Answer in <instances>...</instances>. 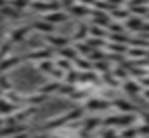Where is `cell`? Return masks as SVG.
<instances>
[{
	"mask_svg": "<svg viewBox=\"0 0 149 138\" xmlns=\"http://www.w3.org/2000/svg\"><path fill=\"white\" fill-rule=\"evenodd\" d=\"M31 30H37V31H40V33H43V34H50V33H54V26L52 24H49L47 21H35L33 24H31Z\"/></svg>",
	"mask_w": 149,
	"mask_h": 138,
	"instance_id": "7",
	"label": "cell"
},
{
	"mask_svg": "<svg viewBox=\"0 0 149 138\" xmlns=\"http://www.w3.org/2000/svg\"><path fill=\"white\" fill-rule=\"evenodd\" d=\"M68 17H70V14H66V12H61V10H56V12H47V14L43 16V21H47L49 24L56 26L57 23H64Z\"/></svg>",
	"mask_w": 149,
	"mask_h": 138,
	"instance_id": "3",
	"label": "cell"
},
{
	"mask_svg": "<svg viewBox=\"0 0 149 138\" xmlns=\"http://www.w3.org/2000/svg\"><path fill=\"white\" fill-rule=\"evenodd\" d=\"M127 54L132 55V57H144L146 55L144 48H130V50H127Z\"/></svg>",
	"mask_w": 149,
	"mask_h": 138,
	"instance_id": "26",
	"label": "cell"
},
{
	"mask_svg": "<svg viewBox=\"0 0 149 138\" xmlns=\"http://www.w3.org/2000/svg\"><path fill=\"white\" fill-rule=\"evenodd\" d=\"M73 62H74V66L80 69V71H88V69H90V64H88V61H83V59H78V57H76Z\"/></svg>",
	"mask_w": 149,
	"mask_h": 138,
	"instance_id": "23",
	"label": "cell"
},
{
	"mask_svg": "<svg viewBox=\"0 0 149 138\" xmlns=\"http://www.w3.org/2000/svg\"><path fill=\"white\" fill-rule=\"evenodd\" d=\"M57 52H59V55L63 57V59H68V61H71L73 62L74 59H76V48H71V47H63V48H57Z\"/></svg>",
	"mask_w": 149,
	"mask_h": 138,
	"instance_id": "10",
	"label": "cell"
},
{
	"mask_svg": "<svg viewBox=\"0 0 149 138\" xmlns=\"http://www.w3.org/2000/svg\"><path fill=\"white\" fill-rule=\"evenodd\" d=\"M56 64V68H61L63 71H70V69H73V62L71 61H68V59H59V61H56L54 62Z\"/></svg>",
	"mask_w": 149,
	"mask_h": 138,
	"instance_id": "19",
	"label": "cell"
},
{
	"mask_svg": "<svg viewBox=\"0 0 149 138\" xmlns=\"http://www.w3.org/2000/svg\"><path fill=\"white\" fill-rule=\"evenodd\" d=\"M123 88H125L127 93H132V95H137V93L141 92V85H139L137 81H125Z\"/></svg>",
	"mask_w": 149,
	"mask_h": 138,
	"instance_id": "14",
	"label": "cell"
},
{
	"mask_svg": "<svg viewBox=\"0 0 149 138\" xmlns=\"http://www.w3.org/2000/svg\"><path fill=\"white\" fill-rule=\"evenodd\" d=\"M7 3H9V2H7V0H0V9H2V7H5V5H7Z\"/></svg>",
	"mask_w": 149,
	"mask_h": 138,
	"instance_id": "31",
	"label": "cell"
},
{
	"mask_svg": "<svg viewBox=\"0 0 149 138\" xmlns=\"http://www.w3.org/2000/svg\"><path fill=\"white\" fill-rule=\"evenodd\" d=\"M144 138H148V137H144Z\"/></svg>",
	"mask_w": 149,
	"mask_h": 138,
	"instance_id": "37",
	"label": "cell"
},
{
	"mask_svg": "<svg viewBox=\"0 0 149 138\" xmlns=\"http://www.w3.org/2000/svg\"><path fill=\"white\" fill-rule=\"evenodd\" d=\"M88 33L92 34L94 38H104V36H106V31L101 30V26H92V28H88Z\"/></svg>",
	"mask_w": 149,
	"mask_h": 138,
	"instance_id": "21",
	"label": "cell"
},
{
	"mask_svg": "<svg viewBox=\"0 0 149 138\" xmlns=\"http://www.w3.org/2000/svg\"><path fill=\"white\" fill-rule=\"evenodd\" d=\"M94 68H97V71H101V72H109V64L106 62V61H99V62H95L94 64Z\"/></svg>",
	"mask_w": 149,
	"mask_h": 138,
	"instance_id": "25",
	"label": "cell"
},
{
	"mask_svg": "<svg viewBox=\"0 0 149 138\" xmlns=\"http://www.w3.org/2000/svg\"><path fill=\"white\" fill-rule=\"evenodd\" d=\"M56 68V64L50 61V59H47V61H40L38 62V69L42 71V72H47V74H50V71Z\"/></svg>",
	"mask_w": 149,
	"mask_h": 138,
	"instance_id": "16",
	"label": "cell"
},
{
	"mask_svg": "<svg viewBox=\"0 0 149 138\" xmlns=\"http://www.w3.org/2000/svg\"><path fill=\"white\" fill-rule=\"evenodd\" d=\"M142 2H144V3H148V2H149V0H142Z\"/></svg>",
	"mask_w": 149,
	"mask_h": 138,
	"instance_id": "35",
	"label": "cell"
},
{
	"mask_svg": "<svg viewBox=\"0 0 149 138\" xmlns=\"http://www.w3.org/2000/svg\"><path fill=\"white\" fill-rule=\"evenodd\" d=\"M141 24H142V19H141V17H127V28H128V30L139 31Z\"/></svg>",
	"mask_w": 149,
	"mask_h": 138,
	"instance_id": "15",
	"label": "cell"
},
{
	"mask_svg": "<svg viewBox=\"0 0 149 138\" xmlns=\"http://www.w3.org/2000/svg\"><path fill=\"white\" fill-rule=\"evenodd\" d=\"M2 33H3V31H2V30H0V36H2Z\"/></svg>",
	"mask_w": 149,
	"mask_h": 138,
	"instance_id": "36",
	"label": "cell"
},
{
	"mask_svg": "<svg viewBox=\"0 0 149 138\" xmlns=\"http://www.w3.org/2000/svg\"><path fill=\"white\" fill-rule=\"evenodd\" d=\"M31 31V26H21V28H14L9 34V41L16 43V41H24V38Z\"/></svg>",
	"mask_w": 149,
	"mask_h": 138,
	"instance_id": "2",
	"label": "cell"
},
{
	"mask_svg": "<svg viewBox=\"0 0 149 138\" xmlns=\"http://www.w3.org/2000/svg\"><path fill=\"white\" fill-rule=\"evenodd\" d=\"M85 107L90 109V110H106V109L111 107V102H106V100H102V99L94 97V99H90V100L85 102Z\"/></svg>",
	"mask_w": 149,
	"mask_h": 138,
	"instance_id": "4",
	"label": "cell"
},
{
	"mask_svg": "<svg viewBox=\"0 0 149 138\" xmlns=\"http://www.w3.org/2000/svg\"><path fill=\"white\" fill-rule=\"evenodd\" d=\"M87 57H90L94 62H99V61H104V59H106V54H102V52H99V50H92L90 55H87Z\"/></svg>",
	"mask_w": 149,
	"mask_h": 138,
	"instance_id": "24",
	"label": "cell"
},
{
	"mask_svg": "<svg viewBox=\"0 0 149 138\" xmlns=\"http://www.w3.org/2000/svg\"><path fill=\"white\" fill-rule=\"evenodd\" d=\"M68 12H70L71 16H74V17H83V16H88V14H90V9L85 7V5H81V3H74Z\"/></svg>",
	"mask_w": 149,
	"mask_h": 138,
	"instance_id": "9",
	"label": "cell"
},
{
	"mask_svg": "<svg viewBox=\"0 0 149 138\" xmlns=\"http://www.w3.org/2000/svg\"><path fill=\"white\" fill-rule=\"evenodd\" d=\"M45 41H49L54 48H63V47H68V38H66V36H57V34H54V33L45 34Z\"/></svg>",
	"mask_w": 149,
	"mask_h": 138,
	"instance_id": "6",
	"label": "cell"
},
{
	"mask_svg": "<svg viewBox=\"0 0 149 138\" xmlns=\"http://www.w3.org/2000/svg\"><path fill=\"white\" fill-rule=\"evenodd\" d=\"M23 61V57H5V59H0V76L5 74V71L12 69L14 66H17L19 62Z\"/></svg>",
	"mask_w": 149,
	"mask_h": 138,
	"instance_id": "5",
	"label": "cell"
},
{
	"mask_svg": "<svg viewBox=\"0 0 149 138\" xmlns=\"http://www.w3.org/2000/svg\"><path fill=\"white\" fill-rule=\"evenodd\" d=\"M101 123H102V121H101V119H97V117L87 119V121H85V124H83V130H85V131H92V130H95Z\"/></svg>",
	"mask_w": 149,
	"mask_h": 138,
	"instance_id": "18",
	"label": "cell"
},
{
	"mask_svg": "<svg viewBox=\"0 0 149 138\" xmlns=\"http://www.w3.org/2000/svg\"><path fill=\"white\" fill-rule=\"evenodd\" d=\"M137 130L135 128H127V130H123L121 133H120V138H137Z\"/></svg>",
	"mask_w": 149,
	"mask_h": 138,
	"instance_id": "22",
	"label": "cell"
},
{
	"mask_svg": "<svg viewBox=\"0 0 149 138\" xmlns=\"http://www.w3.org/2000/svg\"><path fill=\"white\" fill-rule=\"evenodd\" d=\"M109 17H111V19H127V17H130V10L116 7V9L111 10V16H109Z\"/></svg>",
	"mask_w": 149,
	"mask_h": 138,
	"instance_id": "13",
	"label": "cell"
},
{
	"mask_svg": "<svg viewBox=\"0 0 149 138\" xmlns=\"http://www.w3.org/2000/svg\"><path fill=\"white\" fill-rule=\"evenodd\" d=\"M9 5H12L14 9L21 10V9H24V7L30 5V0H9Z\"/></svg>",
	"mask_w": 149,
	"mask_h": 138,
	"instance_id": "20",
	"label": "cell"
},
{
	"mask_svg": "<svg viewBox=\"0 0 149 138\" xmlns=\"http://www.w3.org/2000/svg\"><path fill=\"white\" fill-rule=\"evenodd\" d=\"M50 55H52V50L50 48H38V50H33V52H30L28 55H24L23 59H26V61H47V59H50Z\"/></svg>",
	"mask_w": 149,
	"mask_h": 138,
	"instance_id": "1",
	"label": "cell"
},
{
	"mask_svg": "<svg viewBox=\"0 0 149 138\" xmlns=\"http://www.w3.org/2000/svg\"><path fill=\"white\" fill-rule=\"evenodd\" d=\"M111 105H114V107H118L120 110H123V112H134V110H137V107L135 105H132L130 102H127V100H116L114 104H111Z\"/></svg>",
	"mask_w": 149,
	"mask_h": 138,
	"instance_id": "12",
	"label": "cell"
},
{
	"mask_svg": "<svg viewBox=\"0 0 149 138\" xmlns=\"http://www.w3.org/2000/svg\"><path fill=\"white\" fill-rule=\"evenodd\" d=\"M104 138H118V137H116V133H114V131H111V130H108V131L104 133Z\"/></svg>",
	"mask_w": 149,
	"mask_h": 138,
	"instance_id": "30",
	"label": "cell"
},
{
	"mask_svg": "<svg viewBox=\"0 0 149 138\" xmlns=\"http://www.w3.org/2000/svg\"><path fill=\"white\" fill-rule=\"evenodd\" d=\"M0 16L2 17H9V19H17L19 16H21V10H17V9H14L12 5H5V7H2L0 9Z\"/></svg>",
	"mask_w": 149,
	"mask_h": 138,
	"instance_id": "8",
	"label": "cell"
},
{
	"mask_svg": "<svg viewBox=\"0 0 149 138\" xmlns=\"http://www.w3.org/2000/svg\"><path fill=\"white\" fill-rule=\"evenodd\" d=\"M94 2H95V0H78V3H81V5H85V7L94 5Z\"/></svg>",
	"mask_w": 149,
	"mask_h": 138,
	"instance_id": "29",
	"label": "cell"
},
{
	"mask_svg": "<svg viewBox=\"0 0 149 138\" xmlns=\"http://www.w3.org/2000/svg\"><path fill=\"white\" fill-rule=\"evenodd\" d=\"M59 85H61L59 81H52V83H49V85L42 86V90H40V92H42V95H45V93H47V95H49V93H54V92H57Z\"/></svg>",
	"mask_w": 149,
	"mask_h": 138,
	"instance_id": "17",
	"label": "cell"
},
{
	"mask_svg": "<svg viewBox=\"0 0 149 138\" xmlns=\"http://www.w3.org/2000/svg\"><path fill=\"white\" fill-rule=\"evenodd\" d=\"M144 97L149 100V88H148V90H144Z\"/></svg>",
	"mask_w": 149,
	"mask_h": 138,
	"instance_id": "32",
	"label": "cell"
},
{
	"mask_svg": "<svg viewBox=\"0 0 149 138\" xmlns=\"http://www.w3.org/2000/svg\"><path fill=\"white\" fill-rule=\"evenodd\" d=\"M30 2H31V0H30Z\"/></svg>",
	"mask_w": 149,
	"mask_h": 138,
	"instance_id": "38",
	"label": "cell"
},
{
	"mask_svg": "<svg viewBox=\"0 0 149 138\" xmlns=\"http://www.w3.org/2000/svg\"><path fill=\"white\" fill-rule=\"evenodd\" d=\"M74 3H76L74 0H59V5H61V7H64L66 10H70Z\"/></svg>",
	"mask_w": 149,
	"mask_h": 138,
	"instance_id": "27",
	"label": "cell"
},
{
	"mask_svg": "<svg viewBox=\"0 0 149 138\" xmlns=\"http://www.w3.org/2000/svg\"><path fill=\"white\" fill-rule=\"evenodd\" d=\"M2 21H3V17H2V16H0V23H2Z\"/></svg>",
	"mask_w": 149,
	"mask_h": 138,
	"instance_id": "34",
	"label": "cell"
},
{
	"mask_svg": "<svg viewBox=\"0 0 149 138\" xmlns=\"http://www.w3.org/2000/svg\"><path fill=\"white\" fill-rule=\"evenodd\" d=\"M33 138H49V137H47V135H43V133H42V135H37V137H33Z\"/></svg>",
	"mask_w": 149,
	"mask_h": 138,
	"instance_id": "33",
	"label": "cell"
},
{
	"mask_svg": "<svg viewBox=\"0 0 149 138\" xmlns=\"http://www.w3.org/2000/svg\"><path fill=\"white\" fill-rule=\"evenodd\" d=\"M137 135H149V124H142L141 128H137Z\"/></svg>",
	"mask_w": 149,
	"mask_h": 138,
	"instance_id": "28",
	"label": "cell"
},
{
	"mask_svg": "<svg viewBox=\"0 0 149 138\" xmlns=\"http://www.w3.org/2000/svg\"><path fill=\"white\" fill-rule=\"evenodd\" d=\"M73 38L76 41H85L88 38V26L87 24H80L78 30H76V33L73 34Z\"/></svg>",
	"mask_w": 149,
	"mask_h": 138,
	"instance_id": "11",
	"label": "cell"
}]
</instances>
